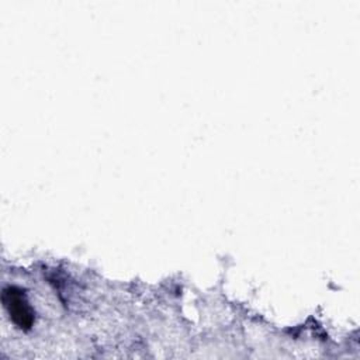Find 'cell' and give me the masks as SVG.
<instances>
[{
    "label": "cell",
    "mask_w": 360,
    "mask_h": 360,
    "mask_svg": "<svg viewBox=\"0 0 360 360\" xmlns=\"http://www.w3.org/2000/svg\"><path fill=\"white\" fill-rule=\"evenodd\" d=\"M4 302L8 308L13 319L21 325L28 326L31 323V312L25 301H22V297L20 292H15L13 288L10 291H4Z\"/></svg>",
    "instance_id": "1"
}]
</instances>
